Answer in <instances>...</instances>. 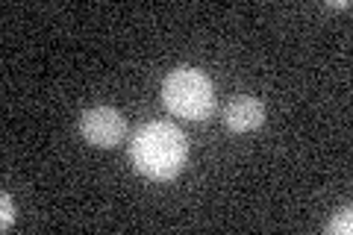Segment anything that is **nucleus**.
I'll list each match as a JSON object with an SVG mask.
<instances>
[{"label": "nucleus", "instance_id": "2", "mask_svg": "<svg viewBox=\"0 0 353 235\" xmlns=\"http://www.w3.org/2000/svg\"><path fill=\"white\" fill-rule=\"evenodd\" d=\"M162 103L171 115L185 121H206L215 112V88L201 68L180 65L162 83Z\"/></svg>", "mask_w": 353, "mask_h": 235}, {"label": "nucleus", "instance_id": "3", "mask_svg": "<svg viewBox=\"0 0 353 235\" xmlns=\"http://www.w3.org/2000/svg\"><path fill=\"white\" fill-rule=\"evenodd\" d=\"M80 136L92 147H118L127 139V121L112 106H92L80 115Z\"/></svg>", "mask_w": 353, "mask_h": 235}, {"label": "nucleus", "instance_id": "5", "mask_svg": "<svg viewBox=\"0 0 353 235\" xmlns=\"http://www.w3.org/2000/svg\"><path fill=\"white\" fill-rule=\"evenodd\" d=\"M350 229H353V212H350L347 206L339 209L336 218L327 223V232H330V235H339V232H341V235H350Z\"/></svg>", "mask_w": 353, "mask_h": 235}, {"label": "nucleus", "instance_id": "6", "mask_svg": "<svg viewBox=\"0 0 353 235\" xmlns=\"http://www.w3.org/2000/svg\"><path fill=\"white\" fill-rule=\"evenodd\" d=\"M0 206H3V212H0V227L9 229V227H12V221H15V203H12V197L0 194Z\"/></svg>", "mask_w": 353, "mask_h": 235}, {"label": "nucleus", "instance_id": "4", "mask_svg": "<svg viewBox=\"0 0 353 235\" xmlns=\"http://www.w3.org/2000/svg\"><path fill=\"white\" fill-rule=\"evenodd\" d=\"M262 121H265V106L250 94H239L224 106V124L233 132H250L262 127Z\"/></svg>", "mask_w": 353, "mask_h": 235}, {"label": "nucleus", "instance_id": "1", "mask_svg": "<svg viewBox=\"0 0 353 235\" xmlns=\"http://www.w3.org/2000/svg\"><path fill=\"white\" fill-rule=\"evenodd\" d=\"M185 159H189L185 132L176 124H168V121L141 124L130 141V162L148 180H174L185 167Z\"/></svg>", "mask_w": 353, "mask_h": 235}]
</instances>
